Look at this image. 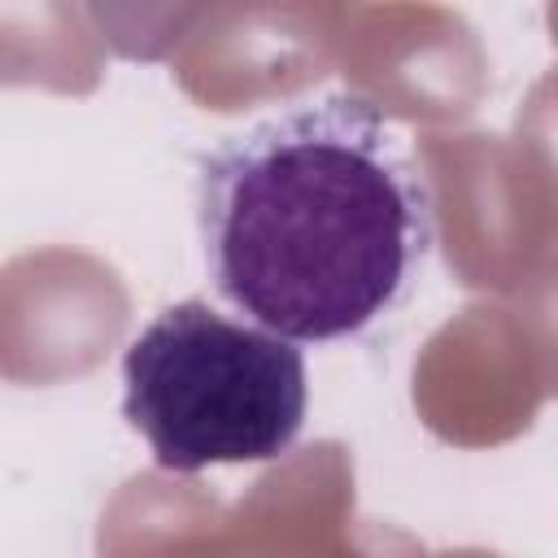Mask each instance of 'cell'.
Masks as SVG:
<instances>
[{"instance_id": "obj_1", "label": "cell", "mask_w": 558, "mask_h": 558, "mask_svg": "<svg viewBox=\"0 0 558 558\" xmlns=\"http://www.w3.org/2000/svg\"><path fill=\"white\" fill-rule=\"evenodd\" d=\"M196 222L222 301L292 344L362 336L418 279L432 192L353 92L296 100L201 161Z\"/></svg>"}, {"instance_id": "obj_2", "label": "cell", "mask_w": 558, "mask_h": 558, "mask_svg": "<svg viewBox=\"0 0 558 558\" xmlns=\"http://www.w3.org/2000/svg\"><path fill=\"white\" fill-rule=\"evenodd\" d=\"M305 405L301 349L196 296L161 310L122 353V414L174 475L288 453Z\"/></svg>"}]
</instances>
